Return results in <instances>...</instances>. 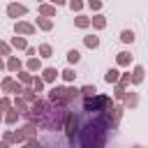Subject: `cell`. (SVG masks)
Instances as JSON below:
<instances>
[{"label": "cell", "instance_id": "obj_1", "mask_svg": "<svg viewBox=\"0 0 148 148\" xmlns=\"http://www.w3.org/2000/svg\"><path fill=\"white\" fill-rule=\"evenodd\" d=\"M106 127H104V123L97 118V120H90L83 130H81V143H83V148H104V143H106Z\"/></svg>", "mask_w": 148, "mask_h": 148}, {"label": "cell", "instance_id": "obj_2", "mask_svg": "<svg viewBox=\"0 0 148 148\" xmlns=\"http://www.w3.org/2000/svg\"><path fill=\"white\" fill-rule=\"evenodd\" d=\"M65 116H67V109L65 106H49V111L35 125L42 127V130H60L62 123H65Z\"/></svg>", "mask_w": 148, "mask_h": 148}, {"label": "cell", "instance_id": "obj_3", "mask_svg": "<svg viewBox=\"0 0 148 148\" xmlns=\"http://www.w3.org/2000/svg\"><path fill=\"white\" fill-rule=\"evenodd\" d=\"M83 106H86V111H111L113 109V102H111V97H106V95H95V97H88V99H83Z\"/></svg>", "mask_w": 148, "mask_h": 148}, {"label": "cell", "instance_id": "obj_4", "mask_svg": "<svg viewBox=\"0 0 148 148\" xmlns=\"http://www.w3.org/2000/svg\"><path fill=\"white\" fill-rule=\"evenodd\" d=\"M49 102L46 99H37L35 104H30V109H28V113H25V118H28V123H37L46 111H49Z\"/></svg>", "mask_w": 148, "mask_h": 148}, {"label": "cell", "instance_id": "obj_5", "mask_svg": "<svg viewBox=\"0 0 148 148\" xmlns=\"http://www.w3.org/2000/svg\"><path fill=\"white\" fill-rule=\"evenodd\" d=\"M49 104L53 106H67V90L62 86H53L49 92Z\"/></svg>", "mask_w": 148, "mask_h": 148}, {"label": "cell", "instance_id": "obj_6", "mask_svg": "<svg viewBox=\"0 0 148 148\" xmlns=\"http://www.w3.org/2000/svg\"><path fill=\"white\" fill-rule=\"evenodd\" d=\"M62 127H65L67 139H74V134H76V130H79V116H76V113H72V111H67Z\"/></svg>", "mask_w": 148, "mask_h": 148}, {"label": "cell", "instance_id": "obj_7", "mask_svg": "<svg viewBox=\"0 0 148 148\" xmlns=\"http://www.w3.org/2000/svg\"><path fill=\"white\" fill-rule=\"evenodd\" d=\"M35 25L32 23H28V21H16L14 23V32L18 35V37H30V35H35Z\"/></svg>", "mask_w": 148, "mask_h": 148}, {"label": "cell", "instance_id": "obj_8", "mask_svg": "<svg viewBox=\"0 0 148 148\" xmlns=\"http://www.w3.org/2000/svg\"><path fill=\"white\" fill-rule=\"evenodd\" d=\"M28 7L25 5H18V2H9L7 5V16L9 18H18V16H25Z\"/></svg>", "mask_w": 148, "mask_h": 148}, {"label": "cell", "instance_id": "obj_9", "mask_svg": "<svg viewBox=\"0 0 148 148\" xmlns=\"http://www.w3.org/2000/svg\"><path fill=\"white\" fill-rule=\"evenodd\" d=\"M58 74H60V72H58L56 67H44V69H42V81H44V83H53Z\"/></svg>", "mask_w": 148, "mask_h": 148}, {"label": "cell", "instance_id": "obj_10", "mask_svg": "<svg viewBox=\"0 0 148 148\" xmlns=\"http://www.w3.org/2000/svg\"><path fill=\"white\" fill-rule=\"evenodd\" d=\"M21 99H23L25 104H35L39 97H37V92H35V90L28 86V88H23V92H21Z\"/></svg>", "mask_w": 148, "mask_h": 148}, {"label": "cell", "instance_id": "obj_11", "mask_svg": "<svg viewBox=\"0 0 148 148\" xmlns=\"http://www.w3.org/2000/svg\"><path fill=\"white\" fill-rule=\"evenodd\" d=\"M18 132H21V134H23L25 139H32V136L37 134V125H35V123H25V125H23V127H21Z\"/></svg>", "mask_w": 148, "mask_h": 148}, {"label": "cell", "instance_id": "obj_12", "mask_svg": "<svg viewBox=\"0 0 148 148\" xmlns=\"http://www.w3.org/2000/svg\"><path fill=\"white\" fill-rule=\"evenodd\" d=\"M116 62H118V67H130V62H132V56H130L127 51H120V53L116 56Z\"/></svg>", "mask_w": 148, "mask_h": 148}, {"label": "cell", "instance_id": "obj_13", "mask_svg": "<svg viewBox=\"0 0 148 148\" xmlns=\"http://www.w3.org/2000/svg\"><path fill=\"white\" fill-rule=\"evenodd\" d=\"M5 67H7L9 72H21V60H18L16 56H9L7 62H5Z\"/></svg>", "mask_w": 148, "mask_h": 148}, {"label": "cell", "instance_id": "obj_14", "mask_svg": "<svg viewBox=\"0 0 148 148\" xmlns=\"http://www.w3.org/2000/svg\"><path fill=\"white\" fill-rule=\"evenodd\" d=\"M90 25H92L95 30H102V28L106 25V16H102V14H95V16L90 18Z\"/></svg>", "mask_w": 148, "mask_h": 148}, {"label": "cell", "instance_id": "obj_15", "mask_svg": "<svg viewBox=\"0 0 148 148\" xmlns=\"http://www.w3.org/2000/svg\"><path fill=\"white\" fill-rule=\"evenodd\" d=\"M9 46H12V49H18V51H25V49H28V42H25V37H18V35H16V37H12V44H9Z\"/></svg>", "mask_w": 148, "mask_h": 148}, {"label": "cell", "instance_id": "obj_16", "mask_svg": "<svg viewBox=\"0 0 148 148\" xmlns=\"http://www.w3.org/2000/svg\"><path fill=\"white\" fill-rule=\"evenodd\" d=\"M39 14H42V18H51V16H56V7L53 5H39Z\"/></svg>", "mask_w": 148, "mask_h": 148}, {"label": "cell", "instance_id": "obj_17", "mask_svg": "<svg viewBox=\"0 0 148 148\" xmlns=\"http://www.w3.org/2000/svg\"><path fill=\"white\" fill-rule=\"evenodd\" d=\"M143 74H146V69H143L141 65H136V67H134V72H132V76H130V79H132V83H141V81H143Z\"/></svg>", "mask_w": 148, "mask_h": 148}, {"label": "cell", "instance_id": "obj_18", "mask_svg": "<svg viewBox=\"0 0 148 148\" xmlns=\"http://www.w3.org/2000/svg\"><path fill=\"white\" fill-rule=\"evenodd\" d=\"M118 79H120V72H118L116 67H111V69L104 74V81H106V83H118Z\"/></svg>", "mask_w": 148, "mask_h": 148}, {"label": "cell", "instance_id": "obj_19", "mask_svg": "<svg viewBox=\"0 0 148 148\" xmlns=\"http://www.w3.org/2000/svg\"><path fill=\"white\" fill-rule=\"evenodd\" d=\"M83 44H86L88 49H97V46H99V37H97V35H86V37H83Z\"/></svg>", "mask_w": 148, "mask_h": 148}, {"label": "cell", "instance_id": "obj_20", "mask_svg": "<svg viewBox=\"0 0 148 148\" xmlns=\"http://www.w3.org/2000/svg\"><path fill=\"white\" fill-rule=\"evenodd\" d=\"M2 120H5L7 125H14V123L18 120V111H16V109H9V111L2 116Z\"/></svg>", "mask_w": 148, "mask_h": 148}, {"label": "cell", "instance_id": "obj_21", "mask_svg": "<svg viewBox=\"0 0 148 148\" xmlns=\"http://www.w3.org/2000/svg\"><path fill=\"white\" fill-rule=\"evenodd\" d=\"M79 95H83L86 99H88V97H95V95H97V88H95V86H83V88H79Z\"/></svg>", "mask_w": 148, "mask_h": 148}, {"label": "cell", "instance_id": "obj_22", "mask_svg": "<svg viewBox=\"0 0 148 148\" xmlns=\"http://www.w3.org/2000/svg\"><path fill=\"white\" fill-rule=\"evenodd\" d=\"M136 104H139V95H136V92H127V95H125V106H132V109H134Z\"/></svg>", "mask_w": 148, "mask_h": 148}, {"label": "cell", "instance_id": "obj_23", "mask_svg": "<svg viewBox=\"0 0 148 148\" xmlns=\"http://www.w3.org/2000/svg\"><path fill=\"white\" fill-rule=\"evenodd\" d=\"M74 25H76V28H88V25H90V18L83 16V14H79V16L74 18Z\"/></svg>", "mask_w": 148, "mask_h": 148}, {"label": "cell", "instance_id": "obj_24", "mask_svg": "<svg viewBox=\"0 0 148 148\" xmlns=\"http://www.w3.org/2000/svg\"><path fill=\"white\" fill-rule=\"evenodd\" d=\"M39 69H42L39 58H28V72H39Z\"/></svg>", "mask_w": 148, "mask_h": 148}, {"label": "cell", "instance_id": "obj_25", "mask_svg": "<svg viewBox=\"0 0 148 148\" xmlns=\"http://www.w3.org/2000/svg\"><path fill=\"white\" fill-rule=\"evenodd\" d=\"M37 28H42V30H51V28H53V21H51V18H42V16H39V18H37Z\"/></svg>", "mask_w": 148, "mask_h": 148}, {"label": "cell", "instance_id": "obj_26", "mask_svg": "<svg viewBox=\"0 0 148 148\" xmlns=\"http://www.w3.org/2000/svg\"><path fill=\"white\" fill-rule=\"evenodd\" d=\"M67 60H69V65H76V62L81 60V53H79L76 49H72V51H67Z\"/></svg>", "mask_w": 148, "mask_h": 148}, {"label": "cell", "instance_id": "obj_27", "mask_svg": "<svg viewBox=\"0 0 148 148\" xmlns=\"http://www.w3.org/2000/svg\"><path fill=\"white\" fill-rule=\"evenodd\" d=\"M60 74H62V79H65V81H67V83H72V81H74V79H76V72H74V69H72V67H67V69H62V72H60Z\"/></svg>", "mask_w": 148, "mask_h": 148}, {"label": "cell", "instance_id": "obj_28", "mask_svg": "<svg viewBox=\"0 0 148 148\" xmlns=\"http://www.w3.org/2000/svg\"><path fill=\"white\" fill-rule=\"evenodd\" d=\"M30 88H32L35 92H42V90H44V81H42L39 76H32V83H30Z\"/></svg>", "mask_w": 148, "mask_h": 148}, {"label": "cell", "instance_id": "obj_29", "mask_svg": "<svg viewBox=\"0 0 148 148\" xmlns=\"http://www.w3.org/2000/svg\"><path fill=\"white\" fill-rule=\"evenodd\" d=\"M12 86H14V79H12V76H5L2 83H0V88H2L5 92H12Z\"/></svg>", "mask_w": 148, "mask_h": 148}, {"label": "cell", "instance_id": "obj_30", "mask_svg": "<svg viewBox=\"0 0 148 148\" xmlns=\"http://www.w3.org/2000/svg\"><path fill=\"white\" fill-rule=\"evenodd\" d=\"M120 39H123L125 44H132V42H134V32H132V30H123V32H120Z\"/></svg>", "mask_w": 148, "mask_h": 148}, {"label": "cell", "instance_id": "obj_31", "mask_svg": "<svg viewBox=\"0 0 148 148\" xmlns=\"http://www.w3.org/2000/svg\"><path fill=\"white\" fill-rule=\"evenodd\" d=\"M39 56H42V58H51V56H53V49H51L49 44H42V46H39Z\"/></svg>", "mask_w": 148, "mask_h": 148}, {"label": "cell", "instance_id": "obj_32", "mask_svg": "<svg viewBox=\"0 0 148 148\" xmlns=\"http://www.w3.org/2000/svg\"><path fill=\"white\" fill-rule=\"evenodd\" d=\"M65 90H67V104H72L79 97V88H65Z\"/></svg>", "mask_w": 148, "mask_h": 148}, {"label": "cell", "instance_id": "obj_33", "mask_svg": "<svg viewBox=\"0 0 148 148\" xmlns=\"http://www.w3.org/2000/svg\"><path fill=\"white\" fill-rule=\"evenodd\" d=\"M18 81H21V83H25V86H30V83H32L30 72H18Z\"/></svg>", "mask_w": 148, "mask_h": 148}, {"label": "cell", "instance_id": "obj_34", "mask_svg": "<svg viewBox=\"0 0 148 148\" xmlns=\"http://www.w3.org/2000/svg\"><path fill=\"white\" fill-rule=\"evenodd\" d=\"M12 109V99L9 97H0V113L2 111H9Z\"/></svg>", "mask_w": 148, "mask_h": 148}, {"label": "cell", "instance_id": "obj_35", "mask_svg": "<svg viewBox=\"0 0 148 148\" xmlns=\"http://www.w3.org/2000/svg\"><path fill=\"white\" fill-rule=\"evenodd\" d=\"M69 9H72V12H81V9H83V2H81V0H72V2H69Z\"/></svg>", "mask_w": 148, "mask_h": 148}, {"label": "cell", "instance_id": "obj_36", "mask_svg": "<svg viewBox=\"0 0 148 148\" xmlns=\"http://www.w3.org/2000/svg\"><path fill=\"white\" fill-rule=\"evenodd\" d=\"M12 53V46L7 42H0V56H9Z\"/></svg>", "mask_w": 148, "mask_h": 148}, {"label": "cell", "instance_id": "obj_37", "mask_svg": "<svg viewBox=\"0 0 148 148\" xmlns=\"http://www.w3.org/2000/svg\"><path fill=\"white\" fill-rule=\"evenodd\" d=\"M113 95H116V99H125L127 90H125V88H120V86H116V92H113Z\"/></svg>", "mask_w": 148, "mask_h": 148}, {"label": "cell", "instance_id": "obj_38", "mask_svg": "<svg viewBox=\"0 0 148 148\" xmlns=\"http://www.w3.org/2000/svg\"><path fill=\"white\" fill-rule=\"evenodd\" d=\"M88 7H90L92 12H99V9H102V2H99V0H90V2H88Z\"/></svg>", "mask_w": 148, "mask_h": 148}, {"label": "cell", "instance_id": "obj_39", "mask_svg": "<svg viewBox=\"0 0 148 148\" xmlns=\"http://www.w3.org/2000/svg\"><path fill=\"white\" fill-rule=\"evenodd\" d=\"M23 148H39V141L37 139H25V146Z\"/></svg>", "mask_w": 148, "mask_h": 148}, {"label": "cell", "instance_id": "obj_40", "mask_svg": "<svg viewBox=\"0 0 148 148\" xmlns=\"http://www.w3.org/2000/svg\"><path fill=\"white\" fill-rule=\"evenodd\" d=\"M25 53H28L30 58H35V53H37V49H32V46H28V49H25Z\"/></svg>", "mask_w": 148, "mask_h": 148}, {"label": "cell", "instance_id": "obj_41", "mask_svg": "<svg viewBox=\"0 0 148 148\" xmlns=\"http://www.w3.org/2000/svg\"><path fill=\"white\" fill-rule=\"evenodd\" d=\"M0 148H12L9 143H5V141H0Z\"/></svg>", "mask_w": 148, "mask_h": 148}, {"label": "cell", "instance_id": "obj_42", "mask_svg": "<svg viewBox=\"0 0 148 148\" xmlns=\"http://www.w3.org/2000/svg\"><path fill=\"white\" fill-rule=\"evenodd\" d=\"M2 67H5V62H2V58H0V69H2Z\"/></svg>", "mask_w": 148, "mask_h": 148}, {"label": "cell", "instance_id": "obj_43", "mask_svg": "<svg viewBox=\"0 0 148 148\" xmlns=\"http://www.w3.org/2000/svg\"><path fill=\"white\" fill-rule=\"evenodd\" d=\"M134 148H141V146H134Z\"/></svg>", "mask_w": 148, "mask_h": 148}, {"label": "cell", "instance_id": "obj_44", "mask_svg": "<svg viewBox=\"0 0 148 148\" xmlns=\"http://www.w3.org/2000/svg\"><path fill=\"white\" fill-rule=\"evenodd\" d=\"M0 120H2V113H0Z\"/></svg>", "mask_w": 148, "mask_h": 148}]
</instances>
